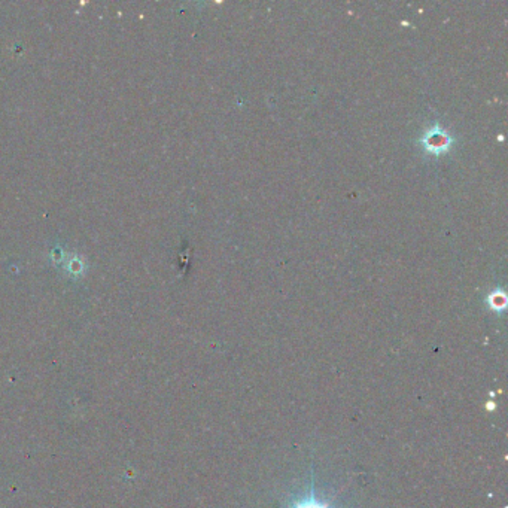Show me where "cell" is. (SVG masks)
Here are the masks:
<instances>
[{"instance_id":"obj_2","label":"cell","mask_w":508,"mask_h":508,"mask_svg":"<svg viewBox=\"0 0 508 508\" xmlns=\"http://www.w3.org/2000/svg\"><path fill=\"white\" fill-rule=\"evenodd\" d=\"M291 508H328V505L324 504V502L316 501L315 498H310V500H304V501L297 502Z\"/></svg>"},{"instance_id":"obj_1","label":"cell","mask_w":508,"mask_h":508,"mask_svg":"<svg viewBox=\"0 0 508 508\" xmlns=\"http://www.w3.org/2000/svg\"><path fill=\"white\" fill-rule=\"evenodd\" d=\"M66 270L72 275H79V273H82V270H84V263H82V260H79L78 256L70 258L66 264Z\"/></svg>"}]
</instances>
